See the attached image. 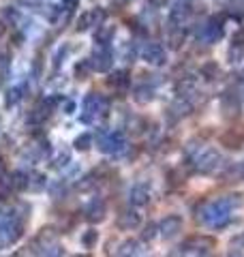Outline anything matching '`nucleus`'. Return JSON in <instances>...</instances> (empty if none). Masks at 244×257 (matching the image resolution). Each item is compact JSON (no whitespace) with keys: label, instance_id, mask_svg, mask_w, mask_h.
<instances>
[{"label":"nucleus","instance_id":"nucleus-31","mask_svg":"<svg viewBox=\"0 0 244 257\" xmlns=\"http://www.w3.org/2000/svg\"><path fill=\"white\" fill-rule=\"evenodd\" d=\"M231 45H233V47H244V30H235V32H233Z\"/></svg>","mask_w":244,"mask_h":257},{"label":"nucleus","instance_id":"nucleus-27","mask_svg":"<svg viewBox=\"0 0 244 257\" xmlns=\"http://www.w3.org/2000/svg\"><path fill=\"white\" fill-rule=\"evenodd\" d=\"M90 67H92V62H90V60H81L77 67H75V75H77V79H86L88 73H90Z\"/></svg>","mask_w":244,"mask_h":257},{"label":"nucleus","instance_id":"nucleus-9","mask_svg":"<svg viewBox=\"0 0 244 257\" xmlns=\"http://www.w3.org/2000/svg\"><path fill=\"white\" fill-rule=\"evenodd\" d=\"M103 20H105V13L101 11V9H94V11H86V13H81L79 15V20H77V30H88V28H92V26H96L99 28L101 24H103Z\"/></svg>","mask_w":244,"mask_h":257},{"label":"nucleus","instance_id":"nucleus-3","mask_svg":"<svg viewBox=\"0 0 244 257\" xmlns=\"http://www.w3.org/2000/svg\"><path fill=\"white\" fill-rule=\"evenodd\" d=\"M125 146H127V140L122 131H109L99 138V148L103 152H107V155H118L120 150H125Z\"/></svg>","mask_w":244,"mask_h":257},{"label":"nucleus","instance_id":"nucleus-33","mask_svg":"<svg viewBox=\"0 0 244 257\" xmlns=\"http://www.w3.org/2000/svg\"><path fill=\"white\" fill-rule=\"evenodd\" d=\"M154 231H157V225L148 223V225L144 227V231H142V238H144V240H152V238H154Z\"/></svg>","mask_w":244,"mask_h":257},{"label":"nucleus","instance_id":"nucleus-7","mask_svg":"<svg viewBox=\"0 0 244 257\" xmlns=\"http://www.w3.org/2000/svg\"><path fill=\"white\" fill-rule=\"evenodd\" d=\"M221 37H223V22L216 18H212L197 32V39H201L203 43H216Z\"/></svg>","mask_w":244,"mask_h":257},{"label":"nucleus","instance_id":"nucleus-26","mask_svg":"<svg viewBox=\"0 0 244 257\" xmlns=\"http://www.w3.org/2000/svg\"><path fill=\"white\" fill-rule=\"evenodd\" d=\"M22 92H24V86H18V88H11V90H9V92H7V105H9V107H11V105H15V103H18V101L22 99V96H24Z\"/></svg>","mask_w":244,"mask_h":257},{"label":"nucleus","instance_id":"nucleus-30","mask_svg":"<svg viewBox=\"0 0 244 257\" xmlns=\"http://www.w3.org/2000/svg\"><path fill=\"white\" fill-rule=\"evenodd\" d=\"M96 240H99V234H96L94 229H88L84 236H81V242H84L86 246H92V244H96Z\"/></svg>","mask_w":244,"mask_h":257},{"label":"nucleus","instance_id":"nucleus-15","mask_svg":"<svg viewBox=\"0 0 244 257\" xmlns=\"http://www.w3.org/2000/svg\"><path fill=\"white\" fill-rule=\"evenodd\" d=\"M221 109L225 111V116H238L240 111V101L235 94H225L221 99Z\"/></svg>","mask_w":244,"mask_h":257},{"label":"nucleus","instance_id":"nucleus-44","mask_svg":"<svg viewBox=\"0 0 244 257\" xmlns=\"http://www.w3.org/2000/svg\"><path fill=\"white\" fill-rule=\"evenodd\" d=\"M73 257H88V255H73Z\"/></svg>","mask_w":244,"mask_h":257},{"label":"nucleus","instance_id":"nucleus-29","mask_svg":"<svg viewBox=\"0 0 244 257\" xmlns=\"http://www.w3.org/2000/svg\"><path fill=\"white\" fill-rule=\"evenodd\" d=\"M94 184H96V180H94V176L90 174V176H86V178H81V180L77 182V189H79L81 193H86V191H90Z\"/></svg>","mask_w":244,"mask_h":257},{"label":"nucleus","instance_id":"nucleus-41","mask_svg":"<svg viewBox=\"0 0 244 257\" xmlns=\"http://www.w3.org/2000/svg\"><path fill=\"white\" fill-rule=\"evenodd\" d=\"M227 257H244V255H242L240 251H231V253H229V255H227Z\"/></svg>","mask_w":244,"mask_h":257},{"label":"nucleus","instance_id":"nucleus-43","mask_svg":"<svg viewBox=\"0 0 244 257\" xmlns=\"http://www.w3.org/2000/svg\"><path fill=\"white\" fill-rule=\"evenodd\" d=\"M113 3H127V0H113Z\"/></svg>","mask_w":244,"mask_h":257},{"label":"nucleus","instance_id":"nucleus-34","mask_svg":"<svg viewBox=\"0 0 244 257\" xmlns=\"http://www.w3.org/2000/svg\"><path fill=\"white\" fill-rule=\"evenodd\" d=\"M69 152H62V155L58 157V159H56V167H64V165H67L69 163Z\"/></svg>","mask_w":244,"mask_h":257},{"label":"nucleus","instance_id":"nucleus-14","mask_svg":"<svg viewBox=\"0 0 244 257\" xmlns=\"http://www.w3.org/2000/svg\"><path fill=\"white\" fill-rule=\"evenodd\" d=\"M129 199H131L133 206H146L150 202L148 187H144V184H135V187L131 189V193H129Z\"/></svg>","mask_w":244,"mask_h":257},{"label":"nucleus","instance_id":"nucleus-42","mask_svg":"<svg viewBox=\"0 0 244 257\" xmlns=\"http://www.w3.org/2000/svg\"><path fill=\"white\" fill-rule=\"evenodd\" d=\"M3 30H5V26H3V24H0V35H3Z\"/></svg>","mask_w":244,"mask_h":257},{"label":"nucleus","instance_id":"nucleus-19","mask_svg":"<svg viewBox=\"0 0 244 257\" xmlns=\"http://www.w3.org/2000/svg\"><path fill=\"white\" fill-rule=\"evenodd\" d=\"M11 184H13L15 191L28 189V187H30V176L24 174V172H13V174H11Z\"/></svg>","mask_w":244,"mask_h":257},{"label":"nucleus","instance_id":"nucleus-17","mask_svg":"<svg viewBox=\"0 0 244 257\" xmlns=\"http://www.w3.org/2000/svg\"><path fill=\"white\" fill-rule=\"evenodd\" d=\"M133 99L140 103V105H146V103H150L154 99V88L152 86H140V88H135V94H133Z\"/></svg>","mask_w":244,"mask_h":257},{"label":"nucleus","instance_id":"nucleus-38","mask_svg":"<svg viewBox=\"0 0 244 257\" xmlns=\"http://www.w3.org/2000/svg\"><path fill=\"white\" fill-rule=\"evenodd\" d=\"M238 94H240V99H244V73H242L240 84H238Z\"/></svg>","mask_w":244,"mask_h":257},{"label":"nucleus","instance_id":"nucleus-4","mask_svg":"<svg viewBox=\"0 0 244 257\" xmlns=\"http://www.w3.org/2000/svg\"><path fill=\"white\" fill-rule=\"evenodd\" d=\"M107 109H109V103H107L105 96H101V94H88L86 101H84V111H86L84 120H90V116H105V114H107Z\"/></svg>","mask_w":244,"mask_h":257},{"label":"nucleus","instance_id":"nucleus-32","mask_svg":"<svg viewBox=\"0 0 244 257\" xmlns=\"http://www.w3.org/2000/svg\"><path fill=\"white\" fill-rule=\"evenodd\" d=\"M223 144H229L227 148H240V140L235 138V135H231V133L223 135Z\"/></svg>","mask_w":244,"mask_h":257},{"label":"nucleus","instance_id":"nucleus-28","mask_svg":"<svg viewBox=\"0 0 244 257\" xmlns=\"http://www.w3.org/2000/svg\"><path fill=\"white\" fill-rule=\"evenodd\" d=\"M45 176L43 174H32L30 176V189L32 191H41V189H45Z\"/></svg>","mask_w":244,"mask_h":257},{"label":"nucleus","instance_id":"nucleus-20","mask_svg":"<svg viewBox=\"0 0 244 257\" xmlns=\"http://www.w3.org/2000/svg\"><path fill=\"white\" fill-rule=\"evenodd\" d=\"M191 109H193V105L189 103V99H186V96H180V99H178L172 105V109H169V111H174L176 116H186V114H191Z\"/></svg>","mask_w":244,"mask_h":257},{"label":"nucleus","instance_id":"nucleus-36","mask_svg":"<svg viewBox=\"0 0 244 257\" xmlns=\"http://www.w3.org/2000/svg\"><path fill=\"white\" fill-rule=\"evenodd\" d=\"M60 3H62L64 7H67V9H75V7H77V3H79V0H60Z\"/></svg>","mask_w":244,"mask_h":257},{"label":"nucleus","instance_id":"nucleus-24","mask_svg":"<svg viewBox=\"0 0 244 257\" xmlns=\"http://www.w3.org/2000/svg\"><path fill=\"white\" fill-rule=\"evenodd\" d=\"M201 75L206 77V79H216L218 75V64L216 62H206V64H201Z\"/></svg>","mask_w":244,"mask_h":257},{"label":"nucleus","instance_id":"nucleus-10","mask_svg":"<svg viewBox=\"0 0 244 257\" xmlns=\"http://www.w3.org/2000/svg\"><path fill=\"white\" fill-rule=\"evenodd\" d=\"M144 60L152 64V67H161V64H165L167 56H165V50L159 45V43H148L144 47Z\"/></svg>","mask_w":244,"mask_h":257},{"label":"nucleus","instance_id":"nucleus-18","mask_svg":"<svg viewBox=\"0 0 244 257\" xmlns=\"http://www.w3.org/2000/svg\"><path fill=\"white\" fill-rule=\"evenodd\" d=\"M137 253H140V242L135 240H127L118 248V257H137Z\"/></svg>","mask_w":244,"mask_h":257},{"label":"nucleus","instance_id":"nucleus-25","mask_svg":"<svg viewBox=\"0 0 244 257\" xmlns=\"http://www.w3.org/2000/svg\"><path fill=\"white\" fill-rule=\"evenodd\" d=\"M73 146H75L77 150H88L92 146V135H88V133H81L75 138V142H73Z\"/></svg>","mask_w":244,"mask_h":257},{"label":"nucleus","instance_id":"nucleus-16","mask_svg":"<svg viewBox=\"0 0 244 257\" xmlns=\"http://www.w3.org/2000/svg\"><path fill=\"white\" fill-rule=\"evenodd\" d=\"M113 32H116V28H113V26H99V28H96V35H94V41L99 45L109 47V41L113 39Z\"/></svg>","mask_w":244,"mask_h":257},{"label":"nucleus","instance_id":"nucleus-11","mask_svg":"<svg viewBox=\"0 0 244 257\" xmlns=\"http://www.w3.org/2000/svg\"><path fill=\"white\" fill-rule=\"evenodd\" d=\"M84 214H86V219L90 221V223H101L105 219V202H103L101 197H94L92 202L86 206Z\"/></svg>","mask_w":244,"mask_h":257},{"label":"nucleus","instance_id":"nucleus-39","mask_svg":"<svg viewBox=\"0 0 244 257\" xmlns=\"http://www.w3.org/2000/svg\"><path fill=\"white\" fill-rule=\"evenodd\" d=\"M150 3H152L154 7H163V5H165V3H167V0H150Z\"/></svg>","mask_w":244,"mask_h":257},{"label":"nucleus","instance_id":"nucleus-35","mask_svg":"<svg viewBox=\"0 0 244 257\" xmlns=\"http://www.w3.org/2000/svg\"><path fill=\"white\" fill-rule=\"evenodd\" d=\"M229 7L235 11H244V0H229Z\"/></svg>","mask_w":244,"mask_h":257},{"label":"nucleus","instance_id":"nucleus-23","mask_svg":"<svg viewBox=\"0 0 244 257\" xmlns=\"http://www.w3.org/2000/svg\"><path fill=\"white\" fill-rule=\"evenodd\" d=\"M193 90H195V82H193V79H182V82L176 84L178 96H189V92H193Z\"/></svg>","mask_w":244,"mask_h":257},{"label":"nucleus","instance_id":"nucleus-1","mask_svg":"<svg viewBox=\"0 0 244 257\" xmlns=\"http://www.w3.org/2000/svg\"><path fill=\"white\" fill-rule=\"evenodd\" d=\"M229 212H231V206L227 204V199H216V202H208L203 204L199 210H197V219L201 223L210 225V227H223L229 221Z\"/></svg>","mask_w":244,"mask_h":257},{"label":"nucleus","instance_id":"nucleus-5","mask_svg":"<svg viewBox=\"0 0 244 257\" xmlns=\"http://www.w3.org/2000/svg\"><path fill=\"white\" fill-rule=\"evenodd\" d=\"M20 236H22V223L15 216L0 223V244H13Z\"/></svg>","mask_w":244,"mask_h":257},{"label":"nucleus","instance_id":"nucleus-37","mask_svg":"<svg viewBox=\"0 0 244 257\" xmlns=\"http://www.w3.org/2000/svg\"><path fill=\"white\" fill-rule=\"evenodd\" d=\"M73 111H75V103L67 101V105H64V114H73Z\"/></svg>","mask_w":244,"mask_h":257},{"label":"nucleus","instance_id":"nucleus-40","mask_svg":"<svg viewBox=\"0 0 244 257\" xmlns=\"http://www.w3.org/2000/svg\"><path fill=\"white\" fill-rule=\"evenodd\" d=\"M238 176L244 180V163H240V165H238Z\"/></svg>","mask_w":244,"mask_h":257},{"label":"nucleus","instance_id":"nucleus-8","mask_svg":"<svg viewBox=\"0 0 244 257\" xmlns=\"http://www.w3.org/2000/svg\"><path fill=\"white\" fill-rule=\"evenodd\" d=\"M159 231H161V236L163 238H176L178 234L182 231V219L178 214H169V216H165V219L161 221V225H159Z\"/></svg>","mask_w":244,"mask_h":257},{"label":"nucleus","instance_id":"nucleus-2","mask_svg":"<svg viewBox=\"0 0 244 257\" xmlns=\"http://www.w3.org/2000/svg\"><path fill=\"white\" fill-rule=\"evenodd\" d=\"M193 163H195V172L208 176V174H212V172L218 170V165H221V155H218L216 150L208 148V150H203L201 155L195 157Z\"/></svg>","mask_w":244,"mask_h":257},{"label":"nucleus","instance_id":"nucleus-22","mask_svg":"<svg viewBox=\"0 0 244 257\" xmlns=\"http://www.w3.org/2000/svg\"><path fill=\"white\" fill-rule=\"evenodd\" d=\"M167 41H169V47H172V50H178V47L184 43V30L182 28H172Z\"/></svg>","mask_w":244,"mask_h":257},{"label":"nucleus","instance_id":"nucleus-12","mask_svg":"<svg viewBox=\"0 0 244 257\" xmlns=\"http://www.w3.org/2000/svg\"><path fill=\"white\" fill-rule=\"evenodd\" d=\"M189 13H191V9H189V5L186 3H176L174 5V9L169 11V24H172V28H182V24H184V20L189 18Z\"/></svg>","mask_w":244,"mask_h":257},{"label":"nucleus","instance_id":"nucleus-13","mask_svg":"<svg viewBox=\"0 0 244 257\" xmlns=\"http://www.w3.org/2000/svg\"><path fill=\"white\" fill-rule=\"evenodd\" d=\"M140 225H142V214L137 210H125L118 216V227L125 231H131L135 227H140Z\"/></svg>","mask_w":244,"mask_h":257},{"label":"nucleus","instance_id":"nucleus-21","mask_svg":"<svg viewBox=\"0 0 244 257\" xmlns=\"http://www.w3.org/2000/svg\"><path fill=\"white\" fill-rule=\"evenodd\" d=\"M107 82H109L111 86H116V88H125V86H129V82H131V79H129L127 71H113Z\"/></svg>","mask_w":244,"mask_h":257},{"label":"nucleus","instance_id":"nucleus-6","mask_svg":"<svg viewBox=\"0 0 244 257\" xmlns=\"http://www.w3.org/2000/svg\"><path fill=\"white\" fill-rule=\"evenodd\" d=\"M111 64H113V56L109 52V47H105V45L94 47V52H92V69H96L99 73H107V71L111 69Z\"/></svg>","mask_w":244,"mask_h":257},{"label":"nucleus","instance_id":"nucleus-45","mask_svg":"<svg viewBox=\"0 0 244 257\" xmlns=\"http://www.w3.org/2000/svg\"><path fill=\"white\" fill-rule=\"evenodd\" d=\"M242 242H244V236H242Z\"/></svg>","mask_w":244,"mask_h":257}]
</instances>
